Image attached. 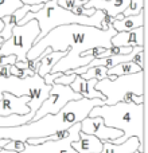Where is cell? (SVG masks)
I'll list each match as a JSON object with an SVG mask.
<instances>
[{
  "mask_svg": "<svg viewBox=\"0 0 148 153\" xmlns=\"http://www.w3.org/2000/svg\"><path fill=\"white\" fill-rule=\"evenodd\" d=\"M114 35L116 31L113 27L104 31L84 24L59 26L34 43L27 53V61L38 58L46 48H51L53 51H66V55L62 56L51 69V73H66L90 63L94 56H81V54L96 47L109 48L112 46L111 39Z\"/></svg>",
  "mask_w": 148,
  "mask_h": 153,
  "instance_id": "cell-1",
  "label": "cell"
},
{
  "mask_svg": "<svg viewBox=\"0 0 148 153\" xmlns=\"http://www.w3.org/2000/svg\"><path fill=\"white\" fill-rule=\"evenodd\" d=\"M102 105L105 103L100 98L94 100L81 98L77 101H70L57 114H46L37 121H30L20 126L0 128V140L26 143L30 138L49 137L54 133L73 126L77 122H81L89 116L93 108Z\"/></svg>",
  "mask_w": 148,
  "mask_h": 153,
  "instance_id": "cell-2",
  "label": "cell"
},
{
  "mask_svg": "<svg viewBox=\"0 0 148 153\" xmlns=\"http://www.w3.org/2000/svg\"><path fill=\"white\" fill-rule=\"evenodd\" d=\"M87 117H101L106 126L120 130L123 136L112 144H123L129 137H136L140 143L138 152L144 153V103L117 102L114 105L96 106Z\"/></svg>",
  "mask_w": 148,
  "mask_h": 153,
  "instance_id": "cell-3",
  "label": "cell"
},
{
  "mask_svg": "<svg viewBox=\"0 0 148 153\" xmlns=\"http://www.w3.org/2000/svg\"><path fill=\"white\" fill-rule=\"evenodd\" d=\"M104 15L105 13L100 10H96V12L90 16L74 15L70 11L59 7L57 0H51L43 4V7L37 12H28L19 22V24H26L27 22L35 19L40 30L39 36L37 39L39 40L55 27L65 26V24H84V26H92L101 30V20L104 19Z\"/></svg>",
  "mask_w": 148,
  "mask_h": 153,
  "instance_id": "cell-4",
  "label": "cell"
},
{
  "mask_svg": "<svg viewBox=\"0 0 148 153\" xmlns=\"http://www.w3.org/2000/svg\"><path fill=\"white\" fill-rule=\"evenodd\" d=\"M94 89L105 97L104 103L108 106L123 102L125 95L132 93L136 95H144V70L135 74L116 76L114 81L105 78L96 83Z\"/></svg>",
  "mask_w": 148,
  "mask_h": 153,
  "instance_id": "cell-5",
  "label": "cell"
},
{
  "mask_svg": "<svg viewBox=\"0 0 148 153\" xmlns=\"http://www.w3.org/2000/svg\"><path fill=\"white\" fill-rule=\"evenodd\" d=\"M39 26L35 19L26 24H18L13 27L12 35L0 46V56L15 55L16 61L27 62V53L34 46L39 36Z\"/></svg>",
  "mask_w": 148,
  "mask_h": 153,
  "instance_id": "cell-6",
  "label": "cell"
},
{
  "mask_svg": "<svg viewBox=\"0 0 148 153\" xmlns=\"http://www.w3.org/2000/svg\"><path fill=\"white\" fill-rule=\"evenodd\" d=\"M81 98H82L81 95L77 94L75 91H73L70 89V86L53 83L50 93H49V97L40 105V108L35 111L31 121H37V120L45 117L46 114H57L67 102L81 100Z\"/></svg>",
  "mask_w": 148,
  "mask_h": 153,
  "instance_id": "cell-7",
  "label": "cell"
},
{
  "mask_svg": "<svg viewBox=\"0 0 148 153\" xmlns=\"http://www.w3.org/2000/svg\"><path fill=\"white\" fill-rule=\"evenodd\" d=\"M81 132L86 133V134L96 136L98 140L104 141H113L117 140L123 136L120 130L114 129V128H109L105 125L104 120L101 117H86L81 122Z\"/></svg>",
  "mask_w": 148,
  "mask_h": 153,
  "instance_id": "cell-8",
  "label": "cell"
},
{
  "mask_svg": "<svg viewBox=\"0 0 148 153\" xmlns=\"http://www.w3.org/2000/svg\"><path fill=\"white\" fill-rule=\"evenodd\" d=\"M30 98L27 95L15 97L12 94L4 93L3 98L0 100V116H10V114H23L30 113V109L27 106Z\"/></svg>",
  "mask_w": 148,
  "mask_h": 153,
  "instance_id": "cell-9",
  "label": "cell"
},
{
  "mask_svg": "<svg viewBox=\"0 0 148 153\" xmlns=\"http://www.w3.org/2000/svg\"><path fill=\"white\" fill-rule=\"evenodd\" d=\"M112 46L116 47H144V27H138L131 31L116 32L111 39Z\"/></svg>",
  "mask_w": 148,
  "mask_h": 153,
  "instance_id": "cell-10",
  "label": "cell"
},
{
  "mask_svg": "<svg viewBox=\"0 0 148 153\" xmlns=\"http://www.w3.org/2000/svg\"><path fill=\"white\" fill-rule=\"evenodd\" d=\"M19 153H77L70 145V141H47L39 145H28L24 143V149Z\"/></svg>",
  "mask_w": 148,
  "mask_h": 153,
  "instance_id": "cell-11",
  "label": "cell"
},
{
  "mask_svg": "<svg viewBox=\"0 0 148 153\" xmlns=\"http://www.w3.org/2000/svg\"><path fill=\"white\" fill-rule=\"evenodd\" d=\"M131 0H87L85 3L84 7L86 10L93 8V10H100L104 13L112 16V18H116L119 13H123L124 10L128 7Z\"/></svg>",
  "mask_w": 148,
  "mask_h": 153,
  "instance_id": "cell-12",
  "label": "cell"
},
{
  "mask_svg": "<svg viewBox=\"0 0 148 153\" xmlns=\"http://www.w3.org/2000/svg\"><path fill=\"white\" fill-rule=\"evenodd\" d=\"M97 79H84L81 75H77L73 83L70 85V89L79 94L82 98H87V100H94V98H100V100L105 101V97L101 94L100 91L94 89Z\"/></svg>",
  "mask_w": 148,
  "mask_h": 153,
  "instance_id": "cell-13",
  "label": "cell"
},
{
  "mask_svg": "<svg viewBox=\"0 0 148 153\" xmlns=\"http://www.w3.org/2000/svg\"><path fill=\"white\" fill-rule=\"evenodd\" d=\"M70 145L77 153H100L102 151V141L82 132H79V140L70 143Z\"/></svg>",
  "mask_w": 148,
  "mask_h": 153,
  "instance_id": "cell-14",
  "label": "cell"
},
{
  "mask_svg": "<svg viewBox=\"0 0 148 153\" xmlns=\"http://www.w3.org/2000/svg\"><path fill=\"white\" fill-rule=\"evenodd\" d=\"M65 55H66V51H53L51 48H46V50L40 54L42 59H40V63H39V67H38L37 74L43 78L46 74L51 73V69L54 67V65Z\"/></svg>",
  "mask_w": 148,
  "mask_h": 153,
  "instance_id": "cell-15",
  "label": "cell"
},
{
  "mask_svg": "<svg viewBox=\"0 0 148 153\" xmlns=\"http://www.w3.org/2000/svg\"><path fill=\"white\" fill-rule=\"evenodd\" d=\"M139 145L140 143L136 137H129L123 144H112L109 141H104L102 151L100 153H133L138 151Z\"/></svg>",
  "mask_w": 148,
  "mask_h": 153,
  "instance_id": "cell-16",
  "label": "cell"
},
{
  "mask_svg": "<svg viewBox=\"0 0 148 153\" xmlns=\"http://www.w3.org/2000/svg\"><path fill=\"white\" fill-rule=\"evenodd\" d=\"M112 27L116 32L131 31V30H135L138 27H144V10L138 15L124 16L121 20H113Z\"/></svg>",
  "mask_w": 148,
  "mask_h": 153,
  "instance_id": "cell-17",
  "label": "cell"
},
{
  "mask_svg": "<svg viewBox=\"0 0 148 153\" xmlns=\"http://www.w3.org/2000/svg\"><path fill=\"white\" fill-rule=\"evenodd\" d=\"M86 1L87 0H57V3H58L59 7L70 11V12L74 13V15L90 16V15H93V13L96 12V10H93V8L86 10V8L84 7Z\"/></svg>",
  "mask_w": 148,
  "mask_h": 153,
  "instance_id": "cell-18",
  "label": "cell"
},
{
  "mask_svg": "<svg viewBox=\"0 0 148 153\" xmlns=\"http://www.w3.org/2000/svg\"><path fill=\"white\" fill-rule=\"evenodd\" d=\"M35 113L30 111L27 114L19 116V114H10V116H0V128H13V126H20L32 120Z\"/></svg>",
  "mask_w": 148,
  "mask_h": 153,
  "instance_id": "cell-19",
  "label": "cell"
},
{
  "mask_svg": "<svg viewBox=\"0 0 148 153\" xmlns=\"http://www.w3.org/2000/svg\"><path fill=\"white\" fill-rule=\"evenodd\" d=\"M139 71H141V69L136 63H133V62H125V63H119L116 66L108 69L106 76L108 75L120 76V75H127V74H135V73H139Z\"/></svg>",
  "mask_w": 148,
  "mask_h": 153,
  "instance_id": "cell-20",
  "label": "cell"
},
{
  "mask_svg": "<svg viewBox=\"0 0 148 153\" xmlns=\"http://www.w3.org/2000/svg\"><path fill=\"white\" fill-rule=\"evenodd\" d=\"M22 5L20 0H0V19L13 13Z\"/></svg>",
  "mask_w": 148,
  "mask_h": 153,
  "instance_id": "cell-21",
  "label": "cell"
},
{
  "mask_svg": "<svg viewBox=\"0 0 148 153\" xmlns=\"http://www.w3.org/2000/svg\"><path fill=\"white\" fill-rule=\"evenodd\" d=\"M106 71H108V69L104 66H93L90 69H87L81 76L84 79H97V81H101V79L106 78Z\"/></svg>",
  "mask_w": 148,
  "mask_h": 153,
  "instance_id": "cell-22",
  "label": "cell"
},
{
  "mask_svg": "<svg viewBox=\"0 0 148 153\" xmlns=\"http://www.w3.org/2000/svg\"><path fill=\"white\" fill-rule=\"evenodd\" d=\"M144 10V0H131L128 7L124 10L123 15L124 16H132L138 15Z\"/></svg>",
  "mask_w": 148,
  "mask_h": 153,
  "instance_id": "cell-23",
  "label": "cell"
},
{
  "mask_svg": "<svg viewBox=\"0 0 148 153\" xmlns=\"http://www.w3.org/2000/svg\"><path fill=\"white\" fill-rule=\"evenodd\" d=\"M75 74L72 71V70H69V71L66 73H62L61 76H58V78L54 81V83H58V85H64V86H70V85L73 83V81L75 79Z\"/></svg>",
  "mask_w": 148,
  "mask_h": 153,
  "instance_id": "cell-24",
  "label": "cell"
},
{
  "mask_svg": "<svg viewBox=\"0 0 148 153\" xmlns=\"http://www.w3.org/2000/svg\"><path fill=\"white\" fill-rule=\"evenodd\" d=\"M4 149H7V151H13V152L19 153V152H22L24 149V143L11 140V141H8V143H7V145L4 146Z\"/></svg>",
  "mask_w": 148,
  "mask_h": 153,
  "instance_id": "cell-25",
  "label": "cell"
},
{
  "mask_svg": "<svg viewBox=\"0 0 148 153\" xmlns=\"http://www.w3.org/2000/svg\"><path fill=\"white\" fill-rule=\"evenodd\" d=\"M16 62L15 55H7V56H0V66H12Z\"/></svg>",
  "mask_w": 148,
  "mask_h": 153,
  "instance_id": "cell-26",
  "label": "cell"
},
{
  "mask_svg": "<svg viewBox=\"0 0 148 153\" xmlns=\"http://www.w3.org/2000/svg\"><path fill=\"white\" fill-rule=\"evenodd\" d=\"M113 20H114V18H112V16H109L105 13V15H104V19L101 20V30L106 31L108 28H111L112 24H113Z\"/></svg>",
  "mask_w": 148,
  "mask_h": 153,
  "instance_id": "cell-27",
  "label": "cell"
},
{
  "mask_svg": "<svg viewBox=\"0 0 148 153\" xmlns=\"http://www.w3.org/2000/svg\"><path fill=\"white\" fill-rule=\"evenodd\" d=\"M61 75H62V73H49V74H46L43 76V81H45L46 85H53L54 81Z\"/></svg>",
  "mask_w": 148,
  "mask_h": 153,
  "instance_id": "cell-28",
  "label": "cell"
},
{
  "mask_svg": "<svg viewBox=\"0 0 148 153\" xmlns=\"http://www.w3.org/2000/svg\"><path fill=\"white\" fill-rule=\"evenodd\" d=\"M22 4L27 5H34V4H46V3L51 1V0H20Z\"/></svg>",
  "mask_w": 148,
  "mask_h": 153,
  "instance_id": "cell-29",
  "label": "cell"
},
{
  "mask_svg": "<svg viewBox=\"0 0 148 153\" xmlns=\"http://www.w3.org/2000/svg\"><path fill=\"white\" fill-rule=\"evenodd\" d=\"M15 66L18 67L19 70H26V69H28V61H27V62L16 61V62H15Z\"/></svg>",
  "mask_w": 148,
  "mask_h": 153,
  "instance_id": "cell-30",
  "label": "cell"
},
{
  "mask_svg": "<svg viewBox=\"0 0 148 153\" xmlns=\"http://www.w3.org/2000/svg\"><path fill=\"white\" fill-rule=\"evenodd\" d=\"M3 26H4V24H3V20L0 19V32H1V30H3ZM3 43H4V39H3V38L0 36V46H1Z\"/></svg>",
  "mask_w": 148,
  "mask_h": 153,
  "instance_id": "cell-31",
  "label": "cell"
},
{
  "mask_svg": "<svg viewBox=\"0 0 148 153\" xmlns=\"http://www.w3.org/2000/svg\"><path fill=\"white\" fill-rule=\"evenodd\" d=\"M8 140H0V148H4L5 145H7Z\"/></svg>",
  "mask_w": 148,
  "mask_h": 153,
  "instance_id": "cell-32",
  "label": "cell"
},
{
  "mask_svg": "<svg viewBox=\"0 0 148 153\" xmlns=\"http://www.w3.org/2000/svg\"><path fill=\"white\" fill-rule=\"evenodd\" d=\"M8 153H16V152H13V151H10V152H8Z\"/></svg>",
  "mask_w": 148,
  "mask_h": 153,
  "instance_id": "cell-33",
  "label": "cell"
},
{
  "mask_svg": "<svg viewBox=\"0 0 148 153\" xmlns=\"http://www.w3.org/2000/svg\"><path fill=\"white\" fill-rule=\"evenodd\" d=\"M133 153H140V152H138V151H136V152H133Z\"/></svg>",
  "mask_w": 148,
  "mask_h": 153,
  "instance_id": "cell-34",
  "label": "cell"
},
{
  "mask_svg": "<svg viewBox=\"0 0 148 153\" xmlns=\"http://www.w3.org/2000/svg\"><path fill=\"white\" fill-rule=\"evenodd\" d=\"M105 1H108V0H105Z\"/></svg>",
  "mask_w": 148,
  "mask_h": 153,
  "instance_id": "cell-35",
  "label": "cell"
}]
</instances>
